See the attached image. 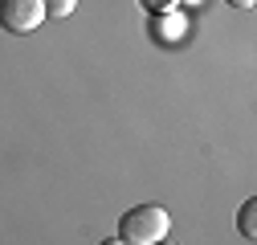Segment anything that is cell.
Wrapping results in <instances>:
<instances>
[{
    "mask_svg": "<svg viewBox=\"0 0 257 245\" xmlns=\"http://www.w3.org/2000/svg\"><path fill=\"white\" fill-rule=\"evenodd\" d=\"M168 229H172V217L159 204H139L131 212H122L118 241H126V245H159L168 237Z\"/></svg>",
    "mask_w": 257,
    "mask_h": 245,
    "instance_id": "obj_1",
    "label": "cell"
},
{
    "mask_svg": "<svg viewBox=\"0 0 257 245\" xmlns=\"http://www.w3.org/2000/svg\"><path fill=\"white\" fill-rule=\"evenodd\" d=\"M41 21H45L41 0H0V25L9 33H33Z\"/></svg>",
    "mask_w": 257,
    "mask_h": 245,
    "instance_id": "obj_2",
    "label": "cell"
},
{
    "mask_svg": "<svg viewBox=\"0 0 257 245\" xmlns=\"http://www.w3.org/2000/svg\"><path fill=\"white\" fill-rule=\"evenodd\" d=\"M241 233H245V237H257V204H253V200L241 204Z\"/></svg>",
    "mask_w": 257,
    "mask_h": 245,
    "instance_id": "obj_3",
    "label": "cell"
},
{
    "mask_svg": "<svg viewBox=\"0 0 257 245\" xmlns=\"http://www.w3.org/2000/svg\"><path fill=\"white\" fill-rule=\"evenodd\" d=\"M41 5H45V17H70L78 0H41Z\"/></svg>",
    "mask_w": 257,
    "mask_h": 245,
    "instance_id": "obj_4",
    "label": "cell"
},
{
    "mask_svg": "<svg viewBox=\"0 0 257 245\" xmlns=\"http://www.w3.org/2000/svg\"><path fill=\"white\" fill-rule=\"evenodd\" d=\"M139 5H143L147 13H155V17H159V13H172V9H176V0H139Z\"/></svg>",
    "mask_w": 257,
    "mask_h": 245,
    "instance_id": "obj_5",
    "label": "cell"
},
{
    "mask_svg": "<svg viewBox=\"0 0 257 245\" xmlns=\"http://www.w3.org/2000/svg\"><path fill=\"white\" fill-rule=\"evenodd\" d=\"M233 9H253V0H229Z\"/></svg>",
    "mask_w": 257,
    "mask_h": 245,
    "instance_id": "obj_6",
    "label": "cell"
},
{
    "mask_svg": "<svg viewBox=\"0 0 257 245\" xmlns=\"http://www.w3.org/2000/svg\"><path fill=\"white\" fill-rule=\"evenodd\" d=\"M102 245H126V241H118V237H110V241H102Z\"/></svg>",
    "mask_w": 257,
    "mask_h": 245,
    "instance_id": "obj_7",
    "label": "cell"
}]
</instances>
